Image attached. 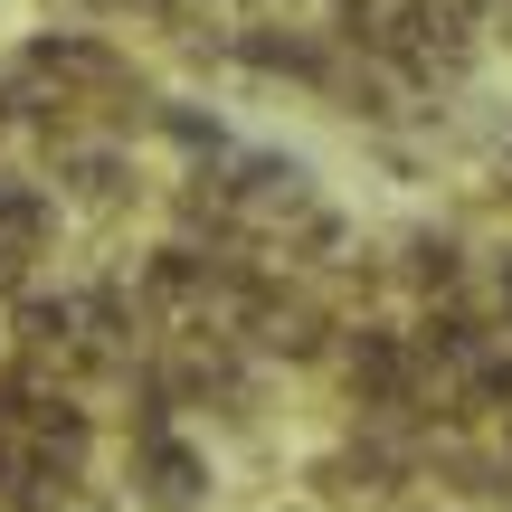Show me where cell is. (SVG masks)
Returning <instances> with one entry per match:
<instances>
[{
    "instance_id": "1",
    "label": "cell",
    "mask_w": 512,
    "mask_h": 512,
    "mask_svg": "<svg viewBox=\"0 0 512 512\" xmlns=\"http://www.w3.org/2000/svg\"><path fill=\"white\" fill-rule=\"evenodd\" d=\"M124 494L143 503V512H200L209 503V456L181 437L171 418H152V427H133L124 437Z\"/></svg>"
},
{
    "instance_id": "2",
    "label": "cell",
    "mask_w": 512,
    "mask_h": 512,
    "mask_svg": "<svg viewBox=\"0 0 512 512\" xmlns=\"http://www.w3.org/2000/svg\"><path fill=\"white\" fill-rule=\"evenodd\" d=\"M275 512H313V503H275Z\"/></svg>"
}]
</instances>
